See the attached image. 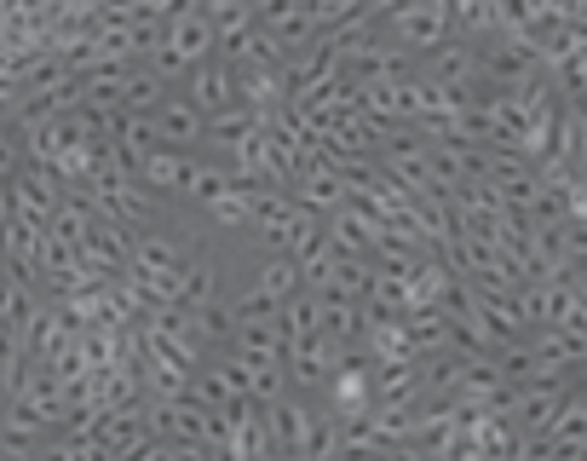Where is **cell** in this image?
<instances>
[{"label":"cell","instance_id":"obj_1","mask_svg":"<svg viewBox=\"0 0 587 461\" xmlns=\"http://www.w3.org/2000/svg\"><path fill=\"white\" fill-rule=\"evenodd\" d=\"M202 58H214V29H207V18L190 7V12H179V18H167L162 23V41L138 58L150 76H162L167 87H179V76L185 70H196Z\"/></svg>","mask_w":587,"mask_h":461},{"label":"cell","instance_id":"obj_2","mask_svg":"<svg viewBox=\"0 0 587 461\" xmlns=\"http://www.w3.org/2000/svg\"><path fill=\"white\" fill-rule=\"evenodd\" d=\"M380 29H387L392 47H403L414 63H421L427 52H438L449 41V12H443V0H403V7H392L387 18H380Z\"/></svg>","mask_w":587,"mask_h":461},{"label":"cell","instance_id":"obj_3","mask_svg":"<svg viewBox=\"0 0 587 461\" xmlns=\"http://www.w3.org/2000/svg\"><path fill=\"white\" fill-rule=\"evenodd\" d=\"M185 98V105H196L202 116H219V110H231L236 105V70L225 58H202L196 70H185L179 76V87H173Z\"/></svg>","mask_w":587,"mask_h":461},{"label":"cell","instance_id":"obj_4","mask_svg":"<svg viewBox=\"0 0 587 461\" xmlns=\"http://www.w3.org/2000/svg\"><path fill=\"white\" fill-rule=\"evenodd\" d=\"M576 381H525V386H512V404H507V421H512V433H525V439H541L547 433V421L552 410L565 404V392Z\"/></svg>","mask_w":587,"mask_h":461},{"label":"cell","instance_id":"obj_5","mask_svg":"<svg viewBox=\"0 0 587 461\" xmlns=\"http://www.w3.org/2000/svg\"><path fill=\"white\" fill-rule=\"evenodd\" d=\"M421 76H432L438 87L449 92H472L483 81V58H478V41H461V36H449L438 52H427L421 63H414Z\"/></svg>","mask_w":587,"mask_h":461},{"label":"cell","instance_id":"obj_6","mask_svg":"<svg viewBox=\"0 0 587 461\" xmlns=\"http://www.w3.org/2000/svg\"><path fill=\"white\" fill-rule=\"evenodd\" d=\"M196 161H202V150H150L145 161H138V185L145 190H156L162 203H185V190H190V179H196Z\"/></svg>","mask_w":587,"mask_h":461},{"label":"cell","instance_id":"obj_7","mask_svg":"<svg viewBox=\"0 0 587 461\" xmlns=\"http://www.w3.org/2000/svg\"><path fill=\"white\" fill-rule=\"evenodd\" d=\"M288 196H294V203L305 208V214H334V208H345V196H352V190H345V179L329 168V161H305V168L294 174V185H288Z\"/></svg>","mask_w":587,"mask_h":461},{"label":"cell","instance_id":"obj_8","mask_svg":"<svg viewBox=\"0 0 587 461\" xmlns=\"http://www.w3.org/2000/svg\"><path fill=\"white\" fill-rule=\"evenodd\" d=\"M156 139L167 145V150H202V134H207V116L196 110V105H185L179 92H167L162 105H156Z\"/></svg>","mask_w":587,"mask_h":461},{"label":"cell","instance_id":"obj_9","mask_svg":"<svg viewBox=\"0 0 587 461\" xmlns=\"http://www.w3.org/2000/svg\"><path fill=\"white\" fill-rule=\"evenodd\" d=\"M167 92L173 87L162 76H150L145 63H127V76H121V116H156V105Z\"/></svg>","mask_w":587,"mask_h":461},{"label":"cell","instance_id":"obj_10","mask_svg":"<svg viewBox=\"0 0 587 461\" xmlns=\"http://www.w3.org/2000/svg\"><path fill=\"white\" fill-rule=\"evenodd\" d=\"M23 168V150H18V134H12V121H0V179H12Z\"/></svg>","mask_w":587,"mask_h":461}]
</instances>
